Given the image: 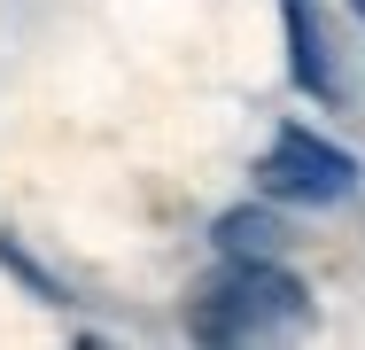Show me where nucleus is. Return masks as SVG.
Masks as SVG:
<instances>
[{
	"label": "nucleus",
	"instance_id": "obj_3",
	"mask_svg": "<svg viewBox=\"0 0 365 350\" xmlns=\"http://www.w3.org/2000/svg\"><path fill=\"white\" fill-rule=\"evenodd\" d=\"M280 39H288V78L319 109H342V55L327 39V16L311 0H280Z\"/></svg>",
	"mask_w": 365,
	"mask_h": 350
},
{
	"label": "nucleus",
	"instance_id": "obj_6",
	"mask_svg": "<svg viewBox=\"0 0 365 350\" xmlns=\"http://www.w3.org/2000/svg\"><path fill=\"white\" fill-rule=\"evenodd\" d=\"M350 8H358V16H365V0H350Z\"/></svg>",
	"mask_w": 365,
	"mask_h": 350
},
{
	"label": "nucleus",
	"instance_id": "obj_5",
	"mask_svg": "<svg viewBox=\"0 0 365 350\" xmlns=\"http://www.w3.org/2000/svg\"><path fill=\"white\" fill-rule=\"evenodd\" d=\"M0 265H8V273L24 280V288H31V296H39V304H71V296H63V280L47 273V265H39V257H31V249H24V241H16V234H0Z\"/></svg>",
	"mask_w": 365,
	"mask_h": 350
},
{
	"label": "nucleus",
	"instance_id": "obj_4",
	"mask_svg": "<svg viewBox=\"0 0 365 350\" xmlns=\"http://www.w3.org/2000/svg\"><path fill=\"white\" fill-rule=\"evenodd\" d=\"M210 241H218V257H280L288 226H280L264 203H233V210H218Z\"/></svg>",
	"mask_w": 365,
	"mask_h": 350
},
{
	"label": "nucleus",
	"instance_id": "obj_1",
	"mask_svg": "<svg viewBox=\"0 0 365 350\" xmlns=\"http://www.w3.org/2000/svg\"><path fill=\"white\" fill-rule=\"evenodd\" d=\"M303 319H311V288L280 257H225L187 311V327L202 343H257V335H280Z\"/></svg>",
	"mask_w": 365,
	"mask_h": 350
},
{
	"label": "nucleus",
	"instance_id": "obj_2",
	"mask_svg": "<svg viewBox=\"0 0 365 350\" xmlns=\"http://www.w3.org/2000/svg\"><path fill=\"white\" fill-rule=\"evenodd\" d=\"M257 187L264 203H295V210H334L358 195V156L342 140L311 133V125H280L272 148L257 156Z\"/></svg>",
	"mask_w": 365,
	"mask_h": 350
}]
</instances>
